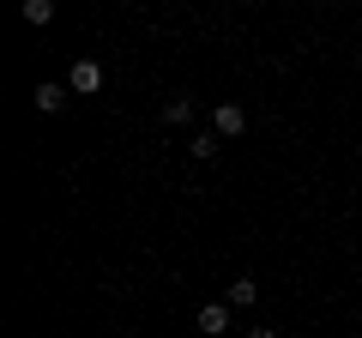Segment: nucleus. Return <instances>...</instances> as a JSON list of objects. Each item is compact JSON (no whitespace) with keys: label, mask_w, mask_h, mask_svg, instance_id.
I'll list each match as a JSON object with an SVG mask.
<instances>
[{"label":"nucleus","mask_w":362,"mask_h":338,"mask_svg":"<svg viewBox=\"0 0 362 338\" xmlns=\"http://www.w3.org/2000/svg\"><path fill=\"white\" fill-rule=\"evenodd\" d=\"M211 133H218V139H235V133H247L242 103H218V109H211Z\"/></svg>","instance_id":"2"},{"label":"nucleus","mask_w":362,"mask_h":338,"mask_svg":"<svg viewBox=\"0 0 362 338\" xmlns=\"http://www.w3.org/2000/svg\"><path fill=\"white\" fill-rule=\"evenodd\" d=\"M247 338H278V332H272V326H254V332H247Z\"/></svg>","instance_id":"9"},{"label":"nucleus","mask_w":362,"mask_h":338,"mask_svg":"<svg viewBox=\"0 0 362 338\" xmlns=\"http://www.w3.org/2000/svg\"><path fill=\"white\" fill-rule=\"evenodd\" d=\"M163 121H169V127H187V121H194V103H187V97H169V103H163Z\"/></svg>","instance_id":"5"},{"label":"nucleus","mask_w":362,"mask_h":338,"mask_svg":"<svg viewBox=\"0 0 362 338\" xmlns=\"http://www.w3.org/2000/svg\"><path fill=\"white\" fill-rule=\"evenodd\" d=\"M66 91H73V97H97V91H103V66H97V61H73Z\"/></svg>","instance_id":"1"},{"label":"nucleus","mask_w":362,"mask_h":338,"mask_svg":"<svg viewBox=\"0 0 362 338\" xmlns=\"http://www.w3.org/2000/svg\"><path fill=\"white\" fill-rule=\"evenodd\" d=\"M247 302H259V284L254 278H235L230 284V308H247Z\"/></svg>","instance_id":"6"},{"label":"nucleus","mask_w":362,"mask_h":338,"mask_svg":"<svg viewBox=\"0 0 362 338\" xmlns=\"http://www.w3.org/2000/svg\"><path fill=\"white\" fill-rule=\"evenodd\" d=\"M37 109H42V115L66 109V85H37Z\"/></svg>","instance_id":"4"},{"label":"nucleus","mask_w":362,"mask_h":338,"mask_svg":"<svg viewBox=\"0 0 362 338\" xmlns=\"http://www.w3.org/2000/svg\"><path fill=\"white\" fill-rule=\"evenodd\" d=\"M199 332H206V338L230 332V308H223V302H206V308H199Z\"/></svg>","instance_id":"3"},{"label":"nucleus","mask_w":362,"mask_h":338,"mask_svg":"<svg viewBox=\"0 0 362 338\" xmlns=\"http://www.w3.org/2000/svg\"><path fill=\"white\" fill-rule=\"evenodd\" d=\"M218 133H194V145H187V151H194V157H218Z\"/></svg>","instance_id":"8"},{"label":"nucleus","mask_w":362,"mask_h":338,"mask_svg":"<svg viewBox=\"0 0 362 338\" xmlns=\"http://www.w3.org/2000/svg\"><path fill=\"white\" fill-rule=\"evenodd\" d=\"M18 13H25V25H49V18H54V6H49V0H25Z\"/></svg>","instance_id":"7"}]
</instances>
